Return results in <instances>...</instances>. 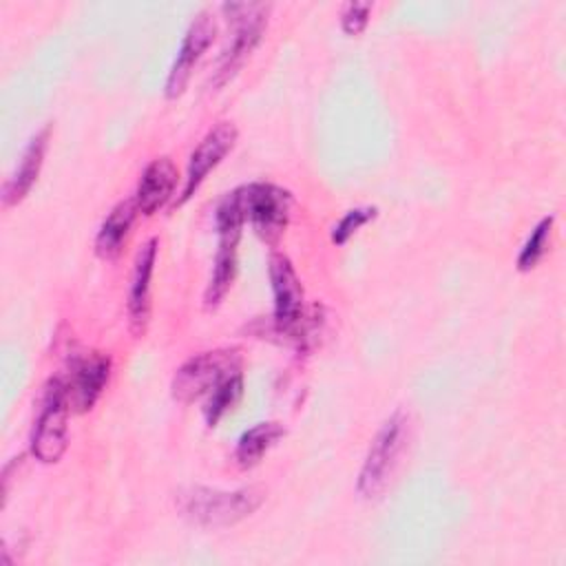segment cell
I'll list each match as a JSON object with an SVG mask.
<instances>
[{
    "label": "cell",
    "instance_id": "obj_6",
    "mask_svg": "<svg viewBox=\"0 0 566 566\" xmlns=\"http://www.w3.org/2000/svg\"><path fill=\"white\" fill-rule=\"evenodd\" d=\"M239 371V354L232 349L203 352L186 360L172 378V396L179 402H192L195 398L210 394L226 376Z\"/></svg>",
    "mask_w": 566,
    "mask_h": 566
},
{
    "label": "cell",
    "instance_id": "obj_16",
    "mask_svg": "<svg viewBox=\"0 0 566 566\" xmlns=\"http://www.w3.org/2000/svg\"><path fill=\"white\" fill-rule=\"evenodd\" d=\"M241 391H243V376L241 371H234L230 376H226L210 394H208V402L203 407V416H206V422L210 427H214L234 405L237 400L241 398Z\"/></svg>",
    "mask_w": 566,
    "mask_h": 566
},
{
    "label": "cell",
    "instance_id": "obj_17",
    "mask_svg": "<svg viewBox=\"0 0 566 566\" xmlns=\"http://www.w3.org/2000/svg\"><path fill=\"white\" fill-rule=\"evenodd\" d=\"M551 228H553V217H544L535 230L531 232V237L526 239L524 248L520 250V256H517V268L522 272L531 270L537 265V261L544 256L546 252V243H548V237H551Z\"/></svg>",
    "mask_w": 566,
    "mask_h": 566
},
{
    "label": "cell",
    "instance_id": "obj_12",
    "mask_svg": "<svg viewBox=\"0 0 566 566\" xmlns=\"http://www.w3.org/2000/svg\"><path fill=\"white\" fill-rule=\"evenodd\" d=\"M177 186V168L168 157H157L153 159L137 184L135 190V206L142 214H155L159 208L168 203Z\"/></svg>",
    "mask_w": 566,
    "mask_h": 566
},
{
    "label": "cell",
    "instance_id": "obj_5",
    "mask_svg": "<svg viewBox=\"0 0 566 566\" xmlns=\"http://www.w3.org/2000/svg\"><path fill=\"white\" fill-rule=\"evenodd\" d=\"M71 402L66 394V385L62 378L51 380L40 416L33 427L31 436V451L40 462H57L66 451V433H69V418Z\"/></svg>",
    "mask_w": 566,
    "mask_h": 566
},
{
    "label": "cell",
    "instance_id": "obj_19",
    "mask_svg": "<svg viewBox=\"0 0 566 566\" xmlns=\"http://www.w3.org/2000/svg\"><path fill=\"white\" fill-rule=\"evenodd\" d=\"M369 13H371V4L369 2H349V4H345L343 13H340L343 31L347 35H358L367 27Z\"/></svg>",
    "mask_w": 566,
    "mask_h": 566
},
{
    "label": "cell",
    "instance_id": "obj_3",
    "mask_svg": "<svg viewBox=\"0 0 566 566\" xmlns=\"http://www.w3.org/2000/svg\"><path fill=\"white\" fill-rule=\"evenodd\" d=\"M243 219L252 223L256 234L276 243L287 226L292 210V195L274 184H248L234 190Z\"/></svg>",
    "mask_w": 566,
    "mask_h": 566
},
{
    "label": "cell",
    "instance_id": "obj_11",
    "mask_svg": "<svg viewBox=\"0 0 566 566\" xmlns=\"http://www.w3.org/2000/svg\"><path fill=\"white\" fill-rule=\"evenodd\" d=\"M157 239H148L133 265V276H130V290H128V316H130V327L135 334H144L150 316V279L157 261Z\"/></svg>",
    "mask_w": 566,
    "mask_h": 566
},
{
    "label": "cell",
    "instance_id": "obj_10",
    "mask_svg": "<svg viewBox=\"0 0 566 566\" xmlns=\"http://www.w3.org/2000/svg\"><path fill=\"white\" fill-rule=\"evenodd\" d=\"M111 374V358L104 354H86L82 358H75L71 367V378L64 380L69 402L73 411H88L99 394L104 391V385L108 382Z\"/></svg>",
    "mask_w": 566,
    "mask_h": 566
},
{
    "label": "cell",
    "instance_id": "obj_15",
    "mask_svg": "<svg viewBox=\"0 0 566 566\" xmlns=\"http://www.w3.org/2000/svg\"><path fill=\"white\" fill-rule=\"evenodd\" d=\"M285 436V427L281 422H259L252 429L243 431L237 442L234 458L237 462L248 469L261 462V458Z\"/></svg>",
    "mask_w": 566,
    "mask_h": 566
},
{
    "label": "cell",
    "instance_id": "obj_18",
    "mask_svg": "<svg viewBox=\"0 0 566 566\" xmlns=\"http://www.w3.org/2000/svg\"><path fill=\"white\" fill-rule=\"evenodd\" d=\"M376 208H354V210H349V212H345V217L334 226V230H332V241L336 243V245H343L360 226H365L367 221H371L374 217H376Z\"/></svg>",
    "mask_w": 566,
    "mask_h": 566
},
{
    "label": "cell",
    "instance_id": "obj_2",
    "mask_svg": "<svg viewBox=\"0 0 566 566\" xmlns=\"http://www.w3.org/2000/svg\"><path fill=\"white\" fill-rule=\"evenodd\" d=\"M405 438H407V418L402 411H396L378 429L367 451V458L363 462V469L358 473L356 489L363 497L374 500L387 489L391 473L398 464L400 451L405 447Z\"/></svg>",
    "mask_w": 566,
    "mask_h": 566
},
{
    "label": "cell",
    "instance_id": "obj_4",
    "mask_svg": "<svg viewBox=\"0 0 566 566\" xmlns=\"http://www.w3.org/2000/svg\"><path fill=\"white\" fill-rule=\"evenodd\" d=\"M223 11H230L234 31L228 46L221 51L217 71H214V86H223L232 75L243 66L250 57L254 46L261 42V35L268 24V4H223Z\"/></svg>",
    "mask_w": 566,
    "mask_h": 566
},
{
    "label": "cell",
    "instance_id": "obj_14",
    "mask_svg": "<svg viewBox=\"0 0 566 566\" xmlns=\"http://www.w3.org/2000/svg\"><path fill=\"white\" fill-rule=\"evenodd\" d=\"M137 212L139 210L135 206V199H126V201H119L106 214V219L102 221L97 237H95V252L102 259H115L122 252Z\"/></svg>",
    "mask_w": 566,
    "mask_h": 566
},
{
    "label": "cell",
    "instance_id": "obj_9",
    "mask_svg": "<svg viewBox=\"0 0 566 566\" xmlns=\"http://www.w3.org/2000/svg\"><path fill=\"white\" fill-rule=\"evenodd\" d=\"M270 283L274 294V323L281 332H294L303 316V287L287 256H270Z\"/></svg>",
    "mask_w": 566,
    "mask_h": 566
},
{
    "label": "cell",
    "instance_id": "obj_1",
    "mask_svg": "<svg viewBox=\"0 0 566 566\" xmlns=\"http://www.w3.org/2000/svg\"><path fill=\"white\" fill-rule=\"evenodd\" d=\"M263 502V491L243 486L237 491H221L210 486H190L177 493V506L184 517L201 526H230L252 515Z\"/></svg>",
    "mask_w": 566,
    "mask_h": 566
},
{
    "label": "cell",
    "instance_id": "obj_8",
    "mask_svg": "<svg viewBox=\"0 0 566 566\" xmlns=\"http://www.w3.org/2000/svg\"><path fill=\"white\" fill-rule=\"evenodd\" d=\"M234 142H237V128L230 122H219L214 128L206 133V137L199 142V146L190 155L179 203L188 201L197 192V188L203 184L210 170H214L223 161V157L232 150Z\"/></svg>",
    "mask_w": 566,
    "mask_h": 566
},
{
    "label": "cell",
    "instance_id": "obj_13",
    "mask_svg": "<svg viewBox=\"0 0 566 566\" xmlns=\"http://www.w3.org/2000/svg\"><path fill=\"white\" fill-rule=\"evenodd\" d=\"M46 146H49V126H44L40 133H35L31 137L29 146L22 153V159H20L18 168L11 172V177L2 186V203L7 208L22 201L24 195L35 184V179L40 175V168H42V161H44Z\"/></svg>",
    "mask_w": 566,
    "mask_h": 566
},
{
    "label": "cell",
    "instance_id": "obj_7",
    "mask_svg": "<svg viewBox=\"0 0 566 566\" xmlns=\"http://www.w3.org/2000/svg\"><path fill=\"white\" fill-rule=\"evenodd\" d=\"M214 33H217V24H214V18L208 11H201L190 22V27L184 35V42L177 51V57L170 66L168 80H166V97L168 99H175L186 91L188 80H190L197 62L206 53V49L212 44Z\"/></svg>",
    "mask_w": 566,
    "mask_h": 566
}]
</instances>
